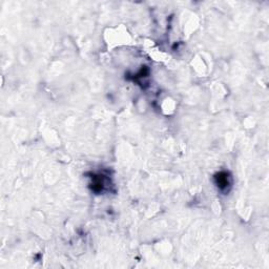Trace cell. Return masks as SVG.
<instances>
[{"instance_id": "cell-1", "label": "cell", "mask_w": 269, "mask_h": 269, "mask_svg": "<svg viewBox=\"0 0 269 269\" xmlns=\"http://www.w3.org/2000/svg\"><path fill=\"white\" fill-rule=\"evenodd\" d=\"M226 174H224V177H222V174H220V175L217 177V179H218V185L220 187L221 186H225V185L228 184V181H227V177H226Z\"/></svg>"}]
</instances>
